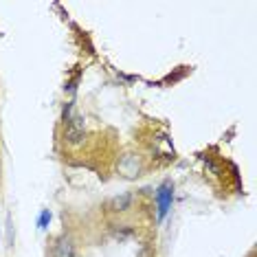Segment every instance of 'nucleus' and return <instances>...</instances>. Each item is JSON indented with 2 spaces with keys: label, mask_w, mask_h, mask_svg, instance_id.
<instances>
[{
  "label": "nucleus",
  "mask_w": 257,
  "mask_h": 257,
  "mask_svg": "<svg viewBox=\"0 0 257 257\" xmlns=\"http://www.w3.org/2000/svg\"><path fill=\"white\" fill-rule=\"evenodd\" d=\"M62 141L68 148H79L86 141V116L81 112H73L71 119L62 123Z\"/></svg>",
  "instance_id": "f257e3e1"
},
{
  "label": "nucleus",
  "mask_w": 257,
  "mask_h": 257,
  "mask_svg": "<svg viewBox=\"0 0 257 257\" xmlns=\"http://www.w3.org/2000/svg\"><path fill=\"white\" fill-rule=\"evenodd\" d=\"M154 204H156V222H163L172 211L174 204V183L172 180H163L154 191Z\"/></svg>",
  "instance_id": "f03ea898"
},
{
  "label": "nucleus",
  "mask_w": 257,
  "mask_h": 257,
  "mask_svg": "<svg viewBox=\"0 0 257 257\" xmlns=\"http://www.w3.org/2000/svg\"><path fill=\"white\" fill-rule=\"evenodd\" d=\"M134 194L132 191H123V194H116L112 196L110 200L106 202V211L110 215H119V218H123V215L127 213H132V209H134Z\"/></svg>",
  "instance_id": "7ed1b4c3"
},
{
  "label": "nucleus",
  "mask_w": 257,
  "mask_h": 257,
  "mask_svg": "<svg viewBox=\"0 0 257 257\" xmlns=\"http://www.w3.org/2000/svg\"><path fill=\"white\" fill-rule=\"evenodd\" d=\"M51 257H77V244L71 233L62 231L57 237H53L51 244Z\"/></svg>",
  "instance_id": "20e7f679"
},
{
  "label": "nucleus",
  "mask_w": 257,
  "mask_h": 257,
  "mask_svg": "<svg viewBox=\"0 0 257 257\" xmlns=\"http://www.w3.org/2000/svg\"><path fill=\"white\" fill-rule=\"evenodd\" d=\"M116 169H119V174L123 178H137L143 172V159L139 154H125V156H121Z\"/></svg>",
  "instance_id": "39448f33"
},
{
  "label": "nucleus",
  "mask_w": 257,
  "mask_h": 257,
  "mask_svg": "<svg viewBox=\"0 0 257 257\" xmlns=\"http://www.w3.org/2000/svg\"><path fill=\"white\" fill-rule=\"evenodd\" d=\"M51 220H53V213H51V209H42L38 215V231H49V224Z\"/></svg>",
  "instance_id": "423d86ee"
}]
</instances>
